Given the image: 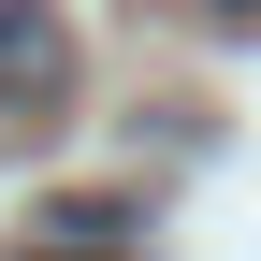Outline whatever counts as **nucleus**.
<instances>
[{"mask_svg": "<svg viewBox=\"0 0 261 261\" xmlns=\"http://www.w3.org/2000/svg\"><path fill=\"white\" fill-rule=\"evenodd\" d=\"M58 87H73V29H58V0H0V116H44Z\"/></svg>", "mask_w": 261, "mask_h": 261, "instance_id": "f257e3e1", "label": "nucleus"}, {"mask_svg": "<svg viewBox=\"0 0 261 261\" xmlns=\"http://www.w3.org/2000/svg\"><path fill=\"white\" fill-rule=\"evenodd\" d=\"M203 15H218V29H261V0H203Z\"/></svg>", "mask_w": 261, "mask_h": 261, "instance_id": "f03ea898", "label": "nucleus"}]
</instances>
